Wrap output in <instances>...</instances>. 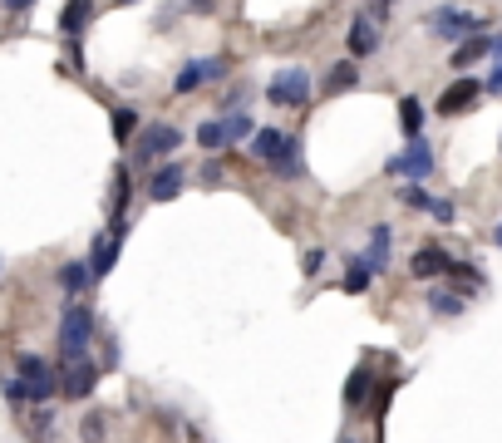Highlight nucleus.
I'll return each mask as SVG.
<instances>
[{
    "instance_id": "obj_10",
    "label": "nucleus",
    "mask_w": 502,
    "mask_h": 443,
    "mask_svg": "<svg viewBox=\"0 0 502 443\" xmlns=\"http://www.w3.org/2000/svg\"><path fill=\"white\" fill-rule=\"evenodd\" d=\"M222 69H227V59H198V65H188V69L173 79V89H178V94H192V89H202L207 79H217Z\"/></svg>"
},
{
    "instance_id": "obj_16",
    "label": "nucleus",
    "mask_w": 502,
    "mask_h": 443,
    "mask_svg": "<svg viewBox=\"0 0 502 443\" xmlns=\"http://www.w3.org/2000/svg\"><path fill=\"white\" fill-rule=\"evenodd\" d=\"M89 15H94V0H69L65 15H59V30H65V35H79L84 25H89Z\"/></svg>"
},
{
    "instance_id": "obj_31",
    "label": "nucleus",
    "mask_w": 502,
    "mask_h": 443,
    "mask_svg": "<svg viewBox=\"0 0 502 443\" xmlns=\"http://www.w3.org/2000/svg\"><path fill=\"white\" fill-rule=\"evenodd\" d=\"M35 0H5V10H30Z\"/></svg>"
},
{
    "instance_id": "obj_5",
    "label": "nucleus",
    "mask_w": 502,
    "mask_h": 443,
    "mask_svg": "<svg viewBox=\"0 0 502 443\" xmlns=\"http://www.w3.org/2000/svg\"><path fill=\"white\" fill-rule=\"evenodd\" d=\"M389 173H394V177H428V173H434V153H428V143L414 134L409 138V153L389 158Z\"/></svg>"
},
{
    "instance_id": "obj_26",
    "label": "nucleus",
    "mask_w": 502,
    "mask_h": 443,
    "mask_svg": "<svg viewBox=\"0 0 502 443\" xmlns=\"http://www.w3.org/2000/svg\"><path fill=\"white\" fill-rule=\"evenodd\" d=\"M483 89H487V94H502V40L493 45V75H487Z\"/></svg>"
},
{
    "instance_id": "obj_9",
    "label": "nucleus",
    "mask_w": 502,
    "mask_h": 443,
    "mask_svg": "<svg viewBox=\"0 0 502 443\" xmlns=\"http://www.w3.org/2000/svg\"><path fill=\"white\" fill-rule=\"evenodd\" d=\"M118 247H124V227H114L108 237H94V257H89V271H94V277H108V271H114Z\"/></svg>"
},
{
    "instance_id": "obj_33",
    "label": "nucleus",
    "mask_w": 502,
    "mask_h": 443,
    "mask_svg": "<svg viewBox=\"0 0 502 443\" xmlns=\"http://www.w3.org/2000/svg\"><path fill=\"white\" fill-rule=\"evenodd\" d=\"M497 242H502V222H497Z\"/></svg>"
},
{
    "instance_id": "obj_27",
    "label": "nucleus",
    "mask_w": 502,
    "mask_h": 443,
    "mask_svg": "<svg viewBox=\"0 0 502 443\" xmlns=\"http://www.w3.org/2000/svg\"><path fill=\"white\" fill-rule=\"evenodd\" d=\"M321 267H325V251H321V247H311V251L301 257V271H305V277H315Z\"/></svg>"
},
{
    "instance_id": "obj_34",
    "label": "nucleus",
    "mask_w": 502,
    "mask_h": 443,
    "mask_svg": "<svg viewBox=\"0 0 502 443\" xmlns=\"http://www.w3.org/2000/svg\"><path fill=\"white\" fill-rule=\"evenodd\" d=\"M124 5H133V0H124Z\"/></svg>"
},
{
    "instance_id": "obj_21",
    "label": "nucleus",
    "mask_w": 502,
    "mask_h": 443,
    "mask_svg": "<svg viewBox=\"0 0 502 443\" xmlns=\"http://www.w3.org/2000/svg\"><path fill=\"white\" fill-rule=\"evenodd\" d=\"M364 394H370V369H350V379H345V404L354 409V404H364Z\"/></svg>"
},
{
    "instance_id": "obj_13",
    "label": "nucleus",
    "mask_w": 502,
    "mask_h": 443,
    "mask_svg": "<svg viewBox=\"0 0 502 443\" xmlns=\"http://www.w3.org/2000/svg\"><path fill=\"white\" fill-rule=\"evenodd\" d=\"M182 177H188V173H182L178 163L158 167V173H153V183H149V197H153V202H173V197L182 193Z\"/></svg>"
},
{
    "instance_id": "obj_30",
    "label": "nucleus",
    "mask_w": 502,
    "mask_h": 443,
    "mask_svg": "<svg viewBox=\"0 0 502 443\" xmlns=\"http://www.w3.org/2000/svg\"><path fill=\"white\" fill-rule=\"evenodd\" d=\"M428 212H434L438 222H453V202H444V197H434V202H428Z\"/></svg>"
},
{
    "instance_id": "obj_6",
    "label": "nucleus",
    "mask_w": 502,
    "mask_h": 443,
    "mask_svg": "<svg viewBox=\"0 0 502 443\" xmlns=\"http://www.w3.org/2000/svg\"><path fill=\"white\" fill-rule=\"evenodd\" d=\"M94 385H99V365L84 360V355H75V360H69V369H65V379H59V389H65L69 399H84Z\"/></svg>"
},
{
    "instance_id": "obj_14",
    "label": "nucleus",
    "mask_w": 502,
    "mask_h": 443,
    "mask_svg": "<svg viewBox=\"0 0 502 443\" xmlns=\"http://www.w3.org/2000/svg\"><path fill=\"white\" fill-rule=\"evenodd\" d=\"M493 45H497V40H487V35H468V40H463L458 50H453V59H448V65H453V69H468L473 59H483L487 50H493Z\"/></svg>"
},
{
    "instance_id": "obj_11",
    "label": "nucleus",
    "mask_w": 502,
    "mask_h": 443,
    "mask_svg": "<svg viewBox=\"0 0 502 443\" xmlns=\"http://www.w3.org/2000/svg\"><path fill=\"white\" fill-rule=\"evenodd\" d=\"M448 267H453V257H444L438 247H419L414 251V261H409V271L419 281H428V277H448Z\"/></svg>"
},
{
    "instance_id": "obj_19",
    "label": "nucleus",
    "mask_w": 502,
    "mask_h": 443,
    "mask_svg": "<svg viewBox=\"0 0 502 443\" xmlns=\"http://www.w3.org/2000/svg\"><path fill=\"white\" fill-rule=\"evenodd\" d=\"M89 277H94V271H89V267H79V261H69V267H59V286H65L69 296H79L84 286H89Z\"/></svg>"
},
{
    "instance_id": "obj_32",
    "label": "nucleus",
    "mask_w": 502,
    "mask_h": 443,
    "mask_svg": "<svg viewBox=\"0 0 502 443\" xmlns=\"http://www.w3.org/2000/svg\"><path fill=\"white\" fill-rule=\"evenodd\" d=\"M384 5H394V0H374V10H384Z\"/></svg>"
},
{
    "instance_id": "obj_17",
    "label": "nucleus",
    "mask_w": 502,
    "mask_h": 443,
    "mask_svg": "<svg viewBox=\"0 0 502 443\" xmlns=\"http://www.w3.org/2000/svg\"><path fill=\"white\" fill-rule=\"evenodd\" d=\"M374 45H379V35H374L370 20H350V55L360 59V55H370Z\"/></svg>"
},
{
    "instance_id": "obj_8",
    "label": "nucleus",
    "mask_w": 502,
    "mask_h": 443,
    "mask_svg": "<svg viewBox=\"0 0 502 443\" xmlns=\"http://www.w3.org/2000/svg\"><path fill=\"white\" fill-rule=\"evenodd\" d=\"M178 143H182V134L173 124H153V128H143L138 153H143V158H168V153H178Z\"/></svg>"
},
{
    "instance_id": "obj_29",
    "label": "nucleus",
    "mask_w": 502,
    "mask_h": 443,
    "mask_svg": "<svg viewBox=\"0 0 502 443\" xmlns=\"http://www.w3.org/2000/svg\"><path fill=\"white\" fill-rule=\"evenodd\" d=\"M404 202H409V207H424V212H428V202H434V197H428L424 187H404Z\"/></svg>"
},
{
    "instance_id": "obj_20",
    "label": "nucleus",
    "mask_w": 502,
    "mask_h": 443,
    "mask_svg": "<svg viewBox=\"0 0 502 443\" xmlns=\"http://www.w3.org/2000/svg\"><path fill=\"white\" fill-rule=\"evenodd\" d=\"M354 84H360V69L345 59V65H335V75L325 79V94H345V89H354Z\"/></svg>"
},
{
    "instance_id": "obj_28",
    "label": "nucleus",
    "mask_w": 502,
    "mask_h": 443,
    "mask_svg": "<svg viewBox=\"0 0 502 443\" xmlns=\"http://www.w3.org/2000/svg\"><path fill=\"white\" fill-rule=\"evenodd\" d=\"M241 134H251L247 114H231V118H227V138H241Z\"/></svg>"
},
{
    "instance_id": "obj_24",
    "label": "nucleus",
    "mask_w": 502,
    "mask_h": 443,
    "mask_svg": "<svg viewBox=\"0 0 502 443\" xmlns=\"http://www.w3.org/2000/svg\"><path fill=\"white\" fill-rule=\"evenodd\" d=\"M428 306H434L438 316H458V310H463L458 291H428Z\"/></svg>"
},
{
    "instance_id": "obj_15",
    "label": "nucleus",
    "mask_w": 502,
    "mask_h": 443,
    "mask_svg": "<svg viewBox=\"0 0 502 443\" xmlns=\"http://www.w3.org/2000/svg\"><path fill=\"white\" fill-rule=\"evenodd\" d=\"M389 242H394V232H389V227H374V232H370V247H364L370 271H384L389 267Z\"/></svg>"
},
{
    "instance_id": "obj_1",
    "label": "nucleus",
    "mask_w": 502,
    "mask_h": 443,
    "mask_svg": "<svg viewBox=\"0 0 502 443\" xmlns=\"http://www.w3.org/2000/svg\"><path fill=\"white\" fill-rule=\"evenodd\" d=\"M251 153L261 163H271L276 173H286V177L301 173V148H296V138L281 134V128H256V134H251Z\"/></svg>"
},
{
    "instance_id": "obj_7",
    "label": "nucleus",
    "mask_w": 502,
    "mask_h": 443,
    "mask_svg": "<svg viewBox=\"0 0 502 443\" xmlns=\"http://www.w3.org/2000/svg\"><path fill=\"white\" fill-rule=\"evenodd\" d=\"M434 35H438V40H468V35H477V15L444 5V10L434 15Z\"/></svg>"
},
{
    "instance_id": "obj_18",
    "label": "nucleus",
    "mask_w": 502,
    "mask_h": 443,
    "mask_svg": "<svg viewBox=\"0 0 502 443\" xmlns=\"http://www.w3.org/2000/svg\"><path fill=\"white\" fill-rule=\"evenodd\" d=\"M198 143L207 153H217V148H227V124H217V118H207V124H198Z\"/></svg>"
},
{
    "instance_id": "obj_12",
    "label": "nucleus",
    "mask_w": 502,
    "mask_h": 443,
    "mask_svg": "<svg viewBox=\"0 0 502 443\" xmlns=\"http://www.w3.org/2000/svg\"><path fill=\"white\" fill-rule=\"evenodd\" d=\"M477 94H483V84H477V79H458V84L444 94V99H438V114H463V109H473Z\"/></svg>"
},
{
    "instance_id": "obj_23",
    "label": "nucleus",
    "mask_w": 502,
    "mask_h": 443,
    "mask_svg": "<svg viewBox=\"0 0 502 443\" xmlns=\"http://www.w3.org/2000/svg\"><path fill=\"white\" fill-rule=\"evenodd\" d=\"M399 124H404V134L414 138V134H419V124H424V104L419 99H404L399 104Z\"/></svg>"
},
{
    "instance_id": "obj_22",
    "label": "nucleus",
    "mask_w": 502,
    "mask_h": 443,
    "mask_svg": "<svg viewBox=\"0 0 502 443\" xmlns=\"http://www.w3.org/2000/svg\"><path fill=\"white\" fill-rule=\"evenodd\" d=\"M370 277H374L370 261L354 257V261H350V271H345V291H350V296H354V291H364V286H370Z\"/></svg>"
},
{
    "instance_id": "obj_2",
    "label": "nucleus",
    "mask_w": 502,
    "mask_h": 443,
    "mask_svg": "<svg viewBox=\"0 0 502 443\" xmlns=\"http://www.w3.org/2000/svg\"><path fill=\"white\" fill-rule=\"evenodd\" d=\"M89 340H94V310L65 306V316H59V350H65V360L89 355Z\"/></svg>"
},
{
    "instance_id": "obj_25",
    "label": "nucleus",
    "mask_w": 502,
    "mask_h": 443,
    "mask_svg": "<svg viewBox=\"0 0 502 443\" xmlns=\"http://www.w3.org/2000/svg\"><path fill=\"white\" fill-rule=\"evenodd\" d=\"M133 128H138V118H133V109H118V114H114V138H118V143H128V134H133Z\"/></svg>"
},
{
    "instance_id": "obj_4",
    "label": "nucleus",
    "mask_w": 502,
    "mask_h": 443,
    "mask_svg": "<svg viewBox=\"0 0 502 443\" xmlns=\"http://www.w3.org/2000/svg\"><path fill=\"white\" fill-rule=\"evenodd\" d=\"M20 385H26L30 404H45L55 394V369L40 360V355H20Z\"/></svg>"
},
{
    "instance_id": "obj_3",
    "label": "nucleus",
    "mask_w": 502,
    "mask_h": 443,
    "mask_svg": "<svg viewBox=\"0 0 502 443\" xmlns=\"http://www.w3.org/2000/svg\"><path fill=\"white\" fill-rule=\"evenodd\" d=\"M266 99L281 104V109H301V104L311 99V75H305V69H281V75H271V84H266Z\"/></svg>"
}]
</instances>
